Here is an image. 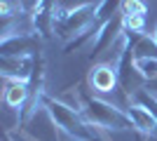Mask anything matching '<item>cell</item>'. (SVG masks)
I'll return each instance as SVG.
<instances>
[{"label":"cell","instance_id":"2","mask_svg":"<svg viewBox=\"0 0 157 141\" xmlns=\"http://www.w3.org/2000/svg\"><path fill=\"white\" fill-rule=\"evenodd\" d=\"M42 111L47 113V118L52 120L54 127L59 129L63 136H68V139H89V136L96 134V132L89 129L92 125L85 120L82 111L73 108L71 104H66V101H61V99H54V96L45 94Z\"/></svg>","mask_w":157,"mask_h":141},{"label":"cell","instance_id":"9","mask_svg":"<svg viewBox=\"0 0 157 141\" xmlns=\"http://www.w3.org/2000/svg\"><path fill=\"white\" fill-rule=\"evenodd\" d=\"M124 108L129 113V118L134 120V125H136V132H141L143 136H157V118L145 106H141L131 99Z\"/></svg>","mask_w":157,"mask_h":141},{"label":"cell","instance_id":"7","mask_svg":"<svg viewBox=\"0 0 157 141\" xmlns=\"http://www.w3.org/2000/svg\"><path fill=\"white\" fill-rule=\"evenodd\" d=\"M35 68V54L33 57H0V73L5 80L28 82Z\"/></svg>","mask_w":157,"mask_h":141},{"label":"cell","instance_id":"8","mask_svg":"<svg viewBox=\"0 0 157 141\" xmlns=\"http://www.w3.org/2000/svg\"><path fill=\"white\" fill-rule=\"evenodd\" d=\"M122 33H124V28H122V14H117L115 19L105 21L103 26H101L96 40H94V45H92L89 57L94 59V57H98V54H103L105 49H110L117 40H122Z\"/></svg>","mask_w":157,"mask_h":141},{"label":"cell","instance_id":"1","mask_svg":"<svg viewBox=\"0 0 157 141\" xmlns=\"http://www.w3.org/2000/svg\"><path fill=\"white\" fill-rule=\"evenodd\" d=\"M78 108L82 111L85 120L92 127L105 129V132H136V125L129 118L127 108H120L105 99H98L85 89L78 92Z\"/></svg>","mask_w":157,"mask_h":141},{"label":"cell","instance_id":"11","mask_svg":"<svg viewBox=\"0 0 157 141\" xmlns=\"http://www.w3.org/2000/svg\"><path fill=\"white\" fill-rule=\"evenodd\" d=\"M122 2L124 0H101L98 10H96V24L98 26H103L105 21H110L117 14H122Z\"/></svg>","mask_w":157,"mask_h":141},{"label":"cell","instance_id":"14","mask_svg":"<svg viewBox=\"0 0 157 141\" xmlns=\"http://www.w3.org/2000/svg\"><path fill=\"white\" fill-rule=\"evenodd\" d=\"M148 5L145 0H124L122 2V14H145Z\"/></svg>","mask_w":157,"mask_h":141},{"label":"cell","instance_id":"17","mask_svg":"<svg viewBox=\"0 0 157 141\" xmlns=\"http://www.w3.org/2000/svg\"><path fill=\"white\" fill-rule=\"evenodd\" d=\"M155 38H157V28H155Z\"/></svg>","mask_w":157,"mask_h":141},{"label":"cell","instance_id":"4","mask_svg":"<svg viewBox=\"0 0 157 141\" xmlns=\"http://www.w3.org/2000/svg\"><path fill=\"white\" fill-rule=\"evenodd\" d=\"M56 0H35L31 10V28L40 40L54 38V19H56Z\"/></svg>","mask_w":157,"mask_h":141},{"label":"cell","instance_id":"3","mask_svg":"<svg viewBox=\"0 0 157 141\" xmlns=\"http://www.w3.org/2000/svg\"><path fill=\"white\" fill-rule=\"evenodd\" d=\"M96 10L98 5L94 2H82L78 7H59L56 10V19H54V35L73 40L96 24Z\"/></svg>","mask_w":157,"mask_h":141},{"label":"cell","instance_id":"5","mask_svg":"<svg viewBox=\"0 0 157 141\" xmlns=\"http://www.w3.org/2000/svg\"><path fill=\"white\" fill-rule=\"evenodd\" d=\"M40 42L35 33H7L0 42V57H33L42 52Z\"/></svg>","mask_w":157,"mask_h":141},{"label":"cell","instance_id":"15","mask_svg":"<svg viewBox=\"0 0 157 141\" xmlns=\"http://www.w3.org/2000/svg\"><path fill=\"white\" fill-rule=\"evenodd\" d=\"M24 10H33V5H35V0H17Z\"/></svg>","mask_w":157,"mask_h":141},{"label":"cell","instance_id":"16","mask_svg":"<svg viewBox=\"0 0 157 141\" xmlns=\"http://www.w3.org/2000/svg\"><path fill=\"white\" fill-rule=\"evenodd\" d=\"M71 141H103L98 134H94V136H89V139H71Z\"/></svg>","mask_w":157,"mask_h":141},{"label":"cell","instance_id":"12","mask_svg":"<svg viewBox=\"0 0 157 141\" xmlns=\"http://www.w3.org/2000/svg\"><path fill=\"white\" fill-rule=\"evenodd\" d=\"M136 73L143 78L145 82H157V57H141L134 59Z\"/></svg>","mask_w":157,"mask_h":141},{"label":"cell","instance_id":"6","mask_svg":"<svg viewBox=\"0 0 157 141\" xmlns=\"http://www.w3.org/2000/svg\"><path fill=\"white\" fill-rule=\"evenodd\" d=\"M89 87L98 94H110L120 92V75H117V64H98L89 71Z\"/></svg>","mask_w":157,"mask_h":141},{"label":"cell","instance_id":"10","mask_svg":"<svg viewBox=\"0 0 157 141\" xmlns=\"http://www.w3.org/2000/svg\"><path fill=\"white\" fill-rule=\"evenodd\" d=\"M28 82H19V80H7L5 85V94H2V101H5L7 108H14V111H24L28 104Z\"/></svg>","mask_w":157,"mask_h":141},{"label":"cell","instance_id":"13","mask_svg":"<svg viewBox=\"0 0 157 141\" xmlns=\"http://www.w3.org/2000/svg\"><path fill=\"white\" fill-rule=\"evenodd\" d=\"M122 28L127 33H143L145 31V14H122Z\"/></svg>","mask_w":157,"mask_h":141}]
</instances>
